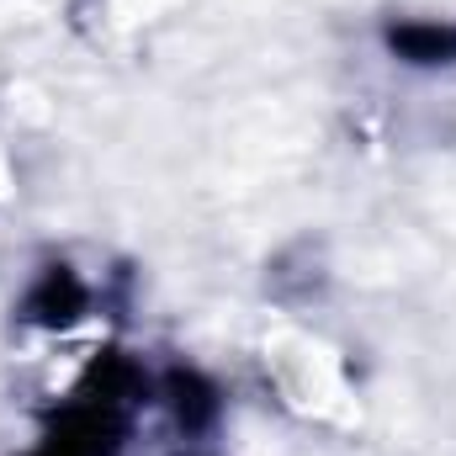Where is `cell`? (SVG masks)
Listing matches in <instances>:
<instances>
[{
	"label": "cell",
	"mask_w": 456,
	"mask_h": 456,
	"mask_svg": "<svg viewBox=\"0 0 456 456\" xmlns=\"http://www.w3.org/2000/svg\"><path fill=\"white\" fill-rule=\"evenodd\" d=\"M0 191H5V159H0Z\"/></svg>",
	"instance_id": "1"
}]
</instances>
